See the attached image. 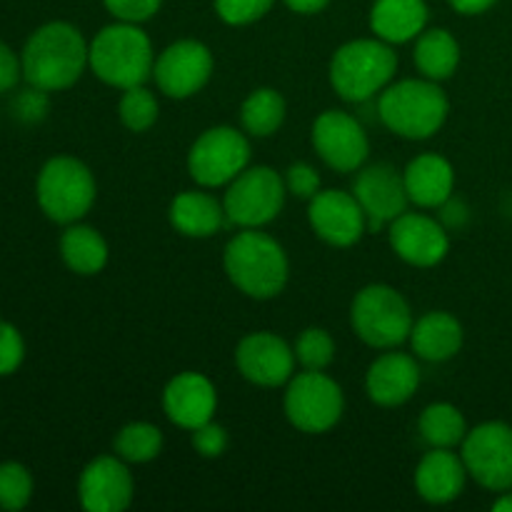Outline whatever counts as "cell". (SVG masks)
<instances>
[{"label": "cell", "mask_w": 512, "mask_h": 512, "mask_svg": "<svg viewBox=\"0 0 512 512\" xmlns=\"http://www.w3.org/2000/svg\"><path fill=\"white\" fill-rule=\"evenodd\" d=\"M450 100L430 78L393 80L378 95V118L390 133L405 140H428L443 130Z\"/></svg>", "instance_id": "cell-3"}, {"label": "cell", "mask_w": 512, "mask_h": 512, "mask_svg": "<svg viewBox=\"0 0 512 512\" xmlns=\"http://www.w3.org/2000/svg\"><path fill=\"white\" fill-rule=\"evenodd\" d=\"M330 3H333V0H283L285 8L293 10V13L298 15H318L323 13Z\"/></svg>", "instance_id": "cell-42"}, {"label": "cell", "mask_w": 512, "mask_h": 512, "mask_svg": "<svg viewBox=\"0 0 512 512\" xmlns=\"http://www.w3.org/2000/svg\"><path fill=\"white\" fill-rule=\"evenodd\" d=\"M450 8L460 15H483L493 8L498 0H448Z\"/></svg>", "instance_id": "cell-41"}, {"label": "cell", "mask_w": 512, "mask_h": 512, "mask_svg": "<svg viewBox=\"0 0 512 512\" xmlns=\"http://www.w3.org/2000/svg\"><path fill=\"white\" fill-rule=\"evenodd\" d=\"M20 78H23V63L8 45L0 43V93L13 90Z\"/></svg>", "instance_id": "cell-39"}, {"label": "cell", "mask_w": 512, "mask_h": 512, "mask_svg": "<svg viewBox=\"0 0 512 512\" xmlns=\"http://www.w3.org/2000/svg\"><path fill=\"white\" fill-rule=\"evenodd\" d=\"M413 355L425 363H448L463 350V323L448 310H430L415 318L408 338Z\"/></svg>", "instance_id": "cell-23"}, {"label": "cell", "mask_w": 512, "mask_h": 512, "mask_svg": "<svg viewBox=\"0 0 512 512\" xmlns=\"http://www.w3.org/2000/svg\"><path fill=\"white\" fill-rule=\"evenodd\" d=\"M155 55L153 40L138 23L115 20L90 40L88 63L95 78L105 85L128 90L153 78Z\"/></svg>", "instance_id": "cell-5"}, {"label": "cell", "mask_w": 512, "mask_h": 512, "mask_svg": "<svg viewBox=\"0 0 512 512\" xmlns=\"http://www.w3.org/2000/svg\"><path fill=\"white\" fill-rule=\"evenodd\" d=\"M103 5L113 20L143 25L160 13L163 0H103Z\"/></svg>", "instance_id": "cell-36"}, {"label": "cell", "mask_w": 512, "mask_h": 512, "mask_svg": "<svg viewBox=\"0 0 512 512\" xmlns=\"http://www.w3.org/2000/svg\"><path fill=\"white\" fill-rule=\"evenodd\" d=\"M78 498L88 512H123L133 505L135 480L118 455H98L83 468Z\"/></svg>", "instance_id": "cell-18"}, {"label": "cell", "mask_w": 512, "mask_h": 512, "mask_svg": "<svg viewBox=\"0 0 512 512\" xmlns=\"http://www.w3.org/2000/svg\"><path fill=\"white\" fill-rule=\"evenodd\" d=\"M410 205L420 210H440L455 193V168L445 155L420 153L403 168Z\"/></svg>", "instance_id": "cell-22"}, {"label": "cell", "mask_w": 512, "mask_h": 512, "mask_svg": "<svg viewBox=\"0 0 512 512\" xmlns=\"http://www.w3.org/2000/svg\"><path fill=\"white\" fill-rule=\"evenodd\" d=\"M413 323V308L393 285H365L350 303V328L368 348H400L403 343H408Z\"/></svg>", "instance_id": "cell-6"}, {"label": "cell", "mask_w": 512, "mask_h": 512, "mask_svg": "<svg viewBox=\"0 0 512 512\" xmlns=\"http://www.w3.org/2000/svg\"><path fill=\"white\" fill-rule=\"evenodd\" d=\"M163 430L148 420H133L123 425L113 438V453L128 465L153 463L163 453Z\"/></svg>", "instance_id": "cell-30"}, {"label": "cell", "mask_w": 512, "mask_h": 512, "mask_svg": "<svg viewBox=\"0 0 512 512\" xmlns=\"http://www.w3.org/2000/svg\"><path fill=\"white\" fill-rule=\"evenodd\" d=\"M285 188H288V195L300 200H310L320 190V173L315 165L310 163H293L283 173Z\"/></svg>", "instance_id": "cell-37"}, {"label": "cell", "mask_w": 512, "mask_h": 512, "mask_svg": "<svg viewBox=\"0 0 512 512\" xmlns=\"http://www.w3.org/2000/svg\"><path fill=\"white\" fill-rule=\"evenodd\" d=\"M163 413L175 428L195 430L210 423L218 413V388L213 380L195 370L173 375L163 388Z\"/></svg>", "instance_id": "cell-19"}, {"label": "cell", "mask_w": 512, "mask_h": 512, "mask_svg": "<svg viewBox=\"0 0 512 512\" xmlns=\"http://www.w3.org/2000/svg\"><path fill=\"white\" fill-rule=\"evenodd\" d=\"M463 458L453 448H430L415 468V493L428 505H448L463 495L468 483Z\"/></svg>", "instance_id": "cell-21"}, {"label": "cell", "mask_w": 512, "mask_h": 512, "mask_svg": "<svg viewBox=\"0 0 512 512\" xmlns=\"http://www.w3.org/2000/svg\"><path fill=\"white\" fill-rule=\"evenodd\" d=\"M413 63L423 78L443 83L460 65V43L448 28H425L415 38Z\"/></svg>", "instance_id": "cell-27"}, {"label": "cell", "mask_w": 512, "mask_h": 512, "mask_svg": "<svg viewBox=\"0 0 512 512\" xmlns=\"http://www.w3.org/2000/svg\"><path fill=\"white\" fill-rule=\"evenodd\" d=\"M168 220L175 233L185 238L205 240L228 225L223 200L208 193V188L183 190L168 205Z\"/></svg>", "instance_id": "cell-24"}, {"label": "cell", "mask_w": 512, "mask_h": 512, "mask_svg": "<svg viewBox=\"0 0 512 512\" xmlns=\"http://www.w3.org/2000/svg\"><path fill=\"white\" fill-rule=\"evenodd\" d=\"M418 388V358L410 353H400L398 348L383 350L365 373V393L380 408H400L408 400H413Z\"/></svg>", "instance_id": "cell-20"}, {"label": "cell", "mask_w": 512, "mask_h": 512, "mask_svg": "<svg viewBox=\"0 0 512 512\" xmlns=\"http://www.w3.org/2000/svg\"><path fill=\"white\" fill-rule=\"evenodd\" d=\"M288 115V103L275 88H255L240 105V128L250 138H270L278 133Z\"/></svg>", "instance_id": "cell-28"}, {"label": "cell", "mask_w": 512, "mask_h": 512, "mask_svg": "<svg viewBox=\"0 0 512 512\" xmlns=\"http://www.w3.org/2000/svg\"><path fill=\"white\" fill-rule=\"evenodd\" d=\"M350 193L358 198L360 208L365 210L368 233L390 225L410 208L403 170L390 163H365L363 168L355 170Z\"/></svg>", "instance_id": "cell-14"}, {"label": "cell", "mask_w": 512, "mask_h": 512, "mask_svg": "<svg viewBox=\"0 0 512 512\" xmlns=\"http://www.w3.org/2000/svg\"><path fill=\"white\" fill-rule=\"evenodd\" d=\"M430 10L425 0H375L370 5V33L390 45L415 43L428 28Z\"/></svg>", "instance_id": "cell-25"}, {"label": "cell", "mask_w": 512, "mask_h": 512, "mask_svg": "<svg viewBox=\"0 0 512 512\" xmlns=\"http://www.w3.org/2000/svg\"><path fill=\"white\" fill-rule=\"evenodd\" d=\"M25 343L18 328L0 320V375H10L23 365Z\"/></svg>", "instance_id": "cell-38"}, {"label": "cell", "mask_w": 512, "mask_h": 512, "mask_svg": "<svg viewBox=\"0 0 512 512\" xmlns=\"http://www.w3.org/2000/svg\"><path fill=\"white\" fill-rule=\"evenodd\" d=\"M190 445H193V450L200 458L215 460L220 458V455H225V450H228L230 445V435L223 425L210 420V423L190 430Z\"/></svg>", "instance_id": "cell-35"}, {"label": "cell", "mask_w": 512, "mask_h": 512, "mask_svg": "<svg viewBox=\"0 0 512 512\" xmlns=\"http://www.w3.org/2000/svg\"><path fill=\"white\" fill-rule=\"evenodd\" d=\"M388 243L413 268H435L450 253V235L443 220L418 210H405L388 225Z\"/></svg>", "instance_id": "cell-17"}, {"label": "cell", "mask_w": 512, "mask_h": 512, "mask_svg": "<svg viewBox=\"0 0 512 512\" xmlns=\"http://www.w3.org/2000/svg\"><path fill=\"white\" fill-rule=\"evenodd\" d=\"M288 188L283 175L270 165H248L233 183L225 185L223 208L228 225L265 228L285 208Z\"/></svg>", "instance_id": "cell-9"}, {"label": "cell", "mask_w": 512, "mask_h": 512, "mask_svg": "<svg viewBox=\"0 0 512 512\" xmlns=\"http://www.w3.org/2000/svg\"><path fill=\"white\" fill-rule=\"evenodd\" d=\"M223 268L230 283L253 300H273L290 280L283 245L263 228H243L225 243Z\"/></svg>", "instance_id": "cell-2"}, {"label": "cell", "mask_w": 512, "mask_h": 512, "mask_svg": "<svg viewBox=\"0 0 512 512\" xmlns=\"http://www.w3.org/2000/svg\"><path fill=\"white\" fill-rule=\"evenodd\" d=\"M60 258L75 275L90 278V275L103 273L110 260V248L100 230L78 220V223L65 225V233L60 235Z\"/></svg>", "instance_id": "cell-26"}, {"label": "cell", "mask_w": 512, "mask_h": 512, "mask_svg": "<svg viewBox=\"0 0 512 512\" xmlns=\"http://www.w3.org/2000/svg\"><path fill=\"white\" fill-rule=\"evenodd\" d=\"M38 205L53 223L70 225L83 220L98 198L95 175L83 160L55 155L40 168L35 185Z\"/></svg>", "instance_id": "cell-7"}, {"label": "cell", "mask_w": 512, "mask_h": 512, "mask_svg": "<svg viewBox=\"0 0 512 512\" xmlns=\"http://www.w3.org/2000/svg\"><path fill=\"white\" fill-rule=\"evenodd\" d=\"M33 498V475L20 463L0 465V508L23 510Z\"/></svg>", "instance_id": "cell-33"}, {"label": "cell", "mask_w": 512, "mask_h": 512, "mask_svg": "<svg viewBox=\"0 0 512 512\" xmlns=\"http://www.w3.org/2000/svg\"><path fill=\"white\" fill-rule=\"evenodd\" d=\"M460 458L480 488L490 493L512 490V425L488 420L468 430L460 445Z\"/></svg>", "instance_id": "cell-11"}, {"label": "cell", "mask_w": 512, "mask_h": 512, "mask_svg": "<svg viewBox=\"0 0 512 512\" xmlns=\"http://www.w3.org/2000/svg\"><path fill=\"white\" fill-rule=\"evenodd\" d=\"M273 5L275 0H213L215 15L233 28L258 23L273 10Z\"/></svg>", "instance_id": "cell-34"}, {"label": "cell", "mask_w": 512, "mask_h": 512, "mask_svg": "<svg viewBox=\"0 0 512 512\" xmlns=\"http://www.w3.org/2000/svg\"><path fill=\"white\" fill-rule=\"evenodd\" d=\"M215 70L213 50L195 38L175 40L155 55L153 80L165 98L188 100L210 83Z\"/></svg>", "instance_id": "cell-12"}, {"label": "cell", "mask_w": 512, "mask_h": 512, "mask_svg": "<svg viewBox=\"0 0 512 512\" xmlns=\"http://www.w3.org/2000/svg\"><path fill=\"white\" fill-rule=\"evenodd\" d=\"M283 410L298 433H330L345 413L343 388L325 370H303L285 385Z\"/></svg>", "instance_id": "cell-8"}, {"label": "cell", "mask_w": 512, "mask_h": 512, "mask_svg": "<svg viewBox=\"0 0 512 512\" xmlns=\"http://www.w3.org/2000/svg\"><path fill=\"white\" fill-rule=\"evenodd\" d=\"M18 113L20 118L25 120H40L45 115V110H48V98H45V90H38L30 85V90H25L23 95L18 98Z\"/></svg>", "instance_id": "cell-40"}, {"label": "cell", "mask_w": 512, "mask_h": 512, "mask_svg": "<svg viewBox=\"0 0 512 512\" xmlns=\"http://www.w3.org/2000/svg\"><path fill=\"white\" fill-rule=\"evenodd\" d=\"M310 143H313L315 155L335 173H355L368 163V133L363 123L345 110H323L313 120Z\"/></svg>", "instance_id": "cell-13"}, {"label": "cell", "mask_w": 512, "mask_h": 512, "mask_svg": "<svg viewBox=\"0 0 512 512\" xmlns=\"http://www.w3.org/2000/svg\"><path fill=\"white\" fill-rule=\"evenodd\" d=\"M88 50L90 43L73 23L53 20L40 25L20 55L23 78L45 93L73 88L83 78L85 68H90Z\"/></svg>", "instance_id": "cell-1"}, {"label": "cell", "mask_w": 512, "mask_h": 512, "mask_svg": "<svg viewBox=\"0 0 512 512\" xmlns=\"http://www.w3.org/2000/svg\"><path fill=\"white\" fill-rule=\"evenodd\" d=\"M310 230L330 248H353L368 233V218L348 190L320 188L308 200Z\"/></svg>", "instance_id": "cell-15"}, {"label": "cell", "mask_w": 512, "mask_h": 512, "mask_svg": "<svg viewBox=\"0 0 512 512\" xmlns=\"http://www.w3.org/2000/svg\"><path fill=\"white\" fill-rule=\"evenodd\" d=\"M468 420L453 403H430L418 418V433L428 448H460L468 435Z\"/></svg>", "instance_id": "cell-29"}, {"label": "cell", "mask_w": 512, "mask_h": 512, "mask_svg": "<svg viewBox=\"0 0 512 512\" xmlns=\"http://www.w3.org/2000/svg\"><path fill=\"white\" fill-rule=\"evenodd\" d=\"M250 165V135L233 125H213L193 140L188 173L198 188H225Z\"/></svg>", "instance_id": "cell-10"}, {"label": "cell", "mask_w": 512, "mask_h": 512, "mask_svg": "<svg viewBox=\"0 0 512 512\" xmlns=\"http://www.w3.org/2000/svg\"><path fill=\"white\" fill-rule=\"evenodd\" d=\"M295 350L270 330L248 333L235 345V368L258 388H283L295 375Z\"/></svg>", "instance_id": "cell-16"}, {"label": "cell", "mask_w": 512, "mask_h": 512, "mask_svg": "<svg viewBox=\"0 0 512 512\" xmlns=\"http://www.w3.org/2000/svg\"><path fill=\"white\" fill-rule=\"evenodd\" d=\"M398 63L395 45L385 43L375 35L348 40L330 58V88L345 103H368L393 83Z\"/></svg>", "instance_id": "cell-4"}, {"label": "cell", "mask_w": 512, "mask_h": 512, "mask_svg": "<svg viewBox=\"0 0 512 512\" xmlns=\"http://www.w3.org/2000/svg\"><path fill=\"white\" fill-rule=\"evenodd\" d=\"M118 118L130 133H148L160 118L158 95L145 85H133L128 90H120Z\"/></svg>", "instance_id": "cell-31"}, {"label": "cell", "mask_w": 512, "mask_h": 512, "mask_svg": "<svg viewBox=\"0 0 512 512\" xmlns=\"http://www.w3.org/2000/svg\"><path fill=\"white\" fill-rule=\"evenodd\" d=\"M495 512H512V490H505L500 493V498L493 503Z\"/></svg>", "instance_id": "cell-43"}, {"label": "cell", "mask_w": 512, "mask_h": 512, "mask_svg": "<svg viewBox=\"0 0 512 512\" xmlns=\"http://www.w3.org/2000/svg\"><path fill=\"white\" fill-rule=\"evenodd\" d=\"M293 350L303 370H328L335 360V340L325 328H305L295 338Z\"/></svg>", "instance_id": "cell-32"}]
</instances>
